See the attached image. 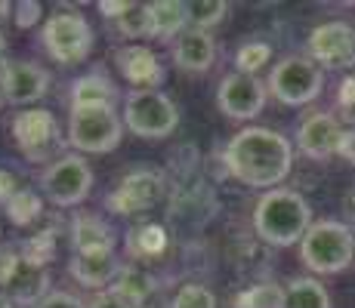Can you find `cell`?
<instances>
[{
	"mask_svg": "<svg viewBox=\"0 0 355 308\" xmlns=\"http://www.w3.org/2000/svg\"><path fill=\"white\" fill-rule=\"evenodd\" d=\"M223 167L235 182L257 191L278 188L293 170V145L284 133L269 127H244L229 139Z\"/></svg>",
	"mask_w": 355,
	"mask_h": 308,
	"instance_id": "cell-1",
	"label": "cell"
},
{
	"mask_svg": "<svg viewBox=\"0 0 355 308\" xmlns=\"http://www.w3.org/2000/svg\"><path fill=\"white\" fill-rule=\"evenodd\" d=\"M309 228H312V207L300 191L272 188L259 194L254 207V231L263 244L269 246L300 244Z\"/></svg>",
	"mask_w": 355,
	"mask_h": 308,
	"instance_id": "cell-2",
	"label": "cell"
},
{
	"mask_svg": "<svg viewBox=\"0 0 355 308\" xmlns=\"http://www.w3.org/2000/svg\"><path fill=\"white\" fill-rule=\"evenodd\" d=\"M300 259L315 275H340L355 262V235L346 222L322 219L300 241Z\"/></svg>",
	"mask_w": 355,
	"mask_h": 308,
	"instance_id": "cell-3",
	"label": "cell"
},
{
	"mask_svg": "<svg viewBox=\"0 0 355 308\" xmlns=\"http://www.w3.org/2000/svg\"><path fill=\"white\" fill-rule=\"evenodd\" d=\"M124 120L114 108H71L68 145L80 154H108L121 145Z\"/></svg>",
	"mask_w": 355,
	"mask_h": 308,
	"instance_id": "cell-4",
	"label": "cell"
},
{
	"mask_svg": "<svg viewBox=\"0 0 355 308\" xmlns=\"http://www.w3.org/2000/svg\"><path fill=\"white\" fill-rule=\"evenodd\" d=\"M124 127L139 139H164L180 127V111L161 90H130L124 96Z\"/></svg>",
	"mask_w": 355,
	"mask_h": 308,
	"instance_id": "cell-5",
	"label": "cell"
},
{
	"mask_svg": "<svg viewBox=\"0 0 355 308\" xmlns=\"http://www.w3.org/2000/svg\"><path fill=\"white\" fill-rule=\"evenodd\" d=\"M266 90L275 96L282 105L303 108L315 102L324 90V71L309 56H288L269 71Z\"/></svg>",
	"mask_w": 355,
	"mask_h": 308,
	"instance_id": "cell-6",
	"label": "cell"
},
{
	"mask_svg": "<svg viewBox=\"0 0 355 308\" xmlns=\"http://www.w3.org/2000/svg\"><path fill=\"white\" fill-rule=\"evenodd\" d=\"M40 44L53 62L78 65L93 50V28L80 12H53L40 28Z\"/></svg>",
	"mask_w": 355,
	"mask_h": 308,
	"instance_id": "cell-7",
	"label": "cell"
},
{
	"mask_svg": "<svg viewBox=\"0 0 355 308\" xmlns=\"http://www.w3.org/2000/svg\"><path fill=\"white\" fill-rule=\"evenodd\" d=\"M40 188L56 207H78L93 191V170L80 154H59L40 176Z\"/></svg>",
	"mask_w": 355,
	"mask_h": 308,
	"instance_id": "cell-8",
	"label": "cell"
},
{
	"mask_svg": "<svg viewBox=\"0 0 355 308\" xmlns=\"http://www.w3.org/2000/svg\"><path fill=\"white\" fill-rule=\"evenodd\" d=\"M12 139H16L19 152L28 161H56V154L62 152V129L59 120L53 118V111L46 108H28V111H19L12 118Z\"/></svg>",
	"mask_w": 355,
	"mask_h": 308,
	"instance_id": "cell-9",
	"label": "cell"
},
{
	"mask_svg": "<svg viewBox=\"0 0 355 308\" xmlns=\"http://www.w3.org/2000/svg\"><path fill=\"white\" fill-rule=\"evenodd\" d=\"M164 197V179L152 170H136L127 173L118 182V188L108 191L105 197V210L114 216H133V213H146L152 210Z\"/></svg>",
	"mask_w": 355,
	"mask_h": 308,
	"instance_id": "cell-10",
	"label": "cell"
},
{
	"mask_svg": "<svg viewBox=\"0 0 355 308\" xmlns=\"http://www.w3.org/2000/svg\"><path fill=\"white\" fill-rule=\"evenodd\" d=\"M50 93V74L37 62H3L0 65V99L6 105H34Z\"/></svg>",
	"mask_w": 355,
	"mask_h": 308,
	"instance_id": "cell-11",
	"label": "cell"
},
{
	"mask_svg": "<svg viewBox=\"0 0 355 308\" xmlns=\"http://www.w3.org/2000/svg\"><path fill=\"white\" fill-rule=\"evenodd\" d=\"M266 84L254 74H241L232 71L220 80V90H216V105L220 111L232 120H254L266 105Z\"/></svg>",
	"mask_w": 355,
	"mask_h": 308,
	"instance_id": "cell-12",
	"label": "cell"
},
{
	"mask_svg": "<svg viewBox=\"0 0 355 308\" xmlns=\"http://www.w3.org/2000/svg\"><path fill=\"white\" fill-rule=\"evenodd\" d=\"M306 50L318 68H349L355 65V28L349 22H324L312 28Z\"/></svg>",
	"mask_w": 355,
	"mask_h": 308,
	"instance_id": "cell-13",
	"label": "cell"
},
{
	"mask_svg": "<svg viewBox=\"0 0 355 308\" xmlns=\"http://www.w3.org/2000/svg\"><path fill=\"white\" fill-rule=\"evenodd\" d=\"M340 136V118H334L331 111H309L297 127V148L312 161H327L337 154Z\"/></svg>",
	"mask_w": 355,
	"mask_h": 308,
	"instance_id": "cell-14",
	"label": "cell"
},
{
	"mask_svg": "<svg viewBox=\"0 0 355 308\" xmlns=\"http://www.w3.org/2000/svg\"><path fill=\"white\" fill-rule=\"evenodd\" d=\"M114 65H118V71L124 74V80L133 90H158L164 80V65L148 46H139V44L121 46L114 53Z\"/></svg>",
	"mask_w": 355,
	"mask_h": 308,
	"instance_id": "cell-15",
	"label": "cell"
},
{
	"mask_svg": "<svg viewBox=\"0 0 355 308\" xmlns=\"http://www.w3.org/2000/svg\"><path fill=\"white\" fill-rule=\"evenodd\" d=\"M214 59H216V44H214V37H210V31L186 28L173 40V62L182 71H189V74L210 71Z\"/></svg>",
	"mask_w": 355,
	"mask_h": 308,
	"instance_id": "cell-16",
	"label": "cell"
},
{
	"mask_svg": "<svg viewBox=\"0 0 355 308\" xmlns=\"http://www.w3.org/2000/svg\"><path fill=\"white\" fill-rule=\"evenodd\" d=\"M121 269L124 265L118 262L114 253H74L71 265H68L71 278L87 290H102L105 284H114Z\"/></svg>",
	"mask_w": 355,
	"mask_h": 308,
	"instance_id": "cell-17",
	"label": "cell"
},
{
	"mask_svg": "<svg viewBox=\"0 0 355 308\" xmlns=\"http://www.w3.org/2000/svg\"><path fill=\"white\" fill-rule=\"evenodd\" d=\"M71 246L74 253H114V231L99 216H74L71 222Z\"/></svg>",
	"mask_w": 355,
	"mask_h": 308,
	"instance_id": "cell-18",
	"label": "cell"
},
{
	"mask_svg": "<svg viewBox=\"0 0 355 308\" xmlns=\"http://www.w3.org/2000/svg\"><path fill=\"white\" fill-rule=\"evenodd\" d=\"M118 90L105 74L93 71L71 84V108H114Z\"/></svg>",
	"mask_w": 355,
	"mask_h": 308,
	"instance_id": "cell-19",
	"label": "cell"
},
{
	"mask_svg": "<svg viewBox=\"0 0 355 308\" xmlns=\"http://www.w3.org/2000/svg\"><path fill=\"white\" fill-rule=\"evenodd\" d=\"M148 19H152V37L158 40H176L189 28L186 3H180V0H152Z\"/></svg>",
	"mask_w": 355,
	"mask_h": 308,
	"instance_id": "cell-20",
	"label": "cell"
},
{
	"mask_svg": "<svg viewBox=\"0 0 355 308\" xmlns=\"http://www.w3.org/2000/svg\"><path fill=\"white\" fill-rule=\"evenodd\" d=\"M112 293L118 299H124L130 308H142L155 296V278L148 275V271L136 269V265H124V269L118 271V278H114Z\"/></svg>",
	"mask_w": 355,
	"mask_h": 308,
	"instance_id": "cell-21",
	"label": "cell"
},
{
	"mask_svg": "<svg viewBox=\"0 0 355 308\" xmlns=\"http://www.w3.org/2000/svg\"><path fill=\"white\" fill-rule=\"evenodd\" d=\"M3 293L12 299V305H37L44 296H50V278H46V269H34V265L22 262L19 275L12 278V284L6 287Z\"/></svg>",
	"mask_w": 355,
	"mask_h": 308,
	"instance_id": "cell-22",
	"label": "cell"
},
{
	"mask_svg": "<svg viewBox=\"0 0 355 308\" xmlns=\"http://www.w3.org/2000/svg\"><path fill=\"white\" fill-rule=\"evenodd\" d=\"M170 246V231L161 222H146L127 235V253L136 259H158Z\"/></svg>",
	"mask_w": 355,
	"mask_h": 308,
	"instance_id": "cell-23",
	"label": "cell"
},
{
	"mask_svg": "<svg viewBox=\"0 0 355 308\" xmlns=\"http://www.w3.org/2000/svg\"><path fill=\"white\" fill-rule=\"evenodd\" d=\"M284 308H331V296L315 278H293L284 284Z\"/></svg>",
	"mask_w": 355,
	"mask_h": 308,
	"instance_id": "cell-24",
	"label": "cell"
},
{
	"mask_svg": "<svg viewBox=\"0 0 355 308\" xmlns=\"http://www.w3.org/2000/svg\"><path fill=\"white\" fill-rule=\"evenodd\" d=\"M3 210H6V219H10L12 225L28 228V225H34L40 216H44V197L31 188H19L16 194L3 203Z\"/></svg>",
	"mask_w": 355,
	"mask_h": 308,
	"instance_id": "cell-25",
	"label": "cell"
},
{
	"mask_svg": "<svg viewBox=\"0 0 355 308\" xmlns=\"http://www.w3.org/2000/svg\"><path fill=\"white\" fill-rule=\"evenodd\" d=\"M232 308H284V287L275 280L250 284L232 299Z\"/></svg>",
	"mask_w": 355,
	"mask_h": 308,
	"instance_id": "cell-26",
	"label": "cell"
},
{
	"mask_svg": "<svg viewBox=\"0 0 355 308\" xmlns=\"http://www.w3.org/2000/svg\"><path fill=\"white\" fill-rule=\"evenodd\" d=\"M229 12L226 0H189L186 3V19H189V28L198 31H210L214 25H220Z\"/></svg>",
	"mask_w": 355,
	"mask_h": 308,
	"instance_id": "cell-27",
	"label": "cell"
},
{
	"mask_svg": "<svg viewBox=\"0 0 355 308\" xmlns=\"http://www.w3.org/2000/svg\"><path fill=\"white\" fill-rule=\"evenodd\" d=\"M22 262L25 265H34V269H46V265L56 259V231H37L31 235L28 241L22 244Z\"/></svg>",
	"mask_w": 355,
	"mask_h": 308,
	"instance_id": "cell-28",
	"label": "cell"
},
{
	"mask_svg": "<svg viewBox=\"0 0 355 308\" xmlns=\"http://www.w3.org/2000/svg\"><path fill=\"white\" fill-rule=\"evenodd\" d=\"M269 59H272V46L263 44V40H248V44H241V46H238V53H235L238 71H241V74H254V78H257L259 68L269 65Z\"/></svg>",
	"mask_w": 355,
	"mask_h": 308,
	"instance_id": "cell-29",
	"label": "cell"
},
{
	"mask_svg": "<svg viewBox=\"0 0 355 308\" xmlns=\"http://www.w3.org/2000/svg\"><path fill=\"white\" fill-rule=\"evenodd\" d=\"M118 31L124 37H152V19H148V3H133L124 16L118 19Z\"/></svg>",
	"mask_w": 355,
	"mask_h": 308,
	"instance_id": "cell-30",
	"label": "cell"
},
{
	"mask_svg": "<svg viewBox=\"0 0 355 308\" xmlns=\"http://www.w3.org/2000/svg\"><path fill=\"white\" fill-rule=\"evenodd\" d=\"M170 308H216V296L204 284H182Z\"/></svg>",
	"mask_w": 355,
	"mask_h": 308,
	"instance_id": "cell-31",
	"label": "cell"
},
{
	"mask_svg": "<svg viewBox=\"0 0 355 308\" xmlns=\"http://www.w3.org/2000/svg\"><path fill=\"white\" fill-rule=\"evenodd\" d=\"M19 269H22V253L10 244H0V290H6L12 284Z\"/></svg>",
	"mask_w": 355,
	"mask_h": 308,
	"instance_id": "cell-32",
	"label": "cell"
},
{
	"mask_svg": "<svg viewBox=\"0 0 355 308\" xmlns=\"http://www.w3.org/2000/svg\"><path fill=\"white\" fill-rule=\"evenodd\" d=\"M337 108H340V118H343L349 127H355V74L343 78L337 90Z\"/></svg>",
	"mask_w": 355,
	"mask_h": 308,
	"instance_id": "cell-33",
	"label": "cell"
},
{
	"mask_svg": "<svg viewBox=\"0 0 355 308\" xmlns=\"http://www.w3.org/2000/svg\"><path fill=\"white\" fill-rule=\"evenodd\" d=\"M40 16H44V6L37 0H22V3L12 6V19H16L19 28H34L40 22Z\"/></svg>",
	"mask_w": 355,
	"mask_h": 308,
	"instance_id": "cell-34",
	"label": "cell"
},
{
	"mask_svg": "<svg viewBox=\"0 0 355 308\" xmlns=\"http://www.w3.org/2000/svg\"><path fill=\"white\" fill-rule=\"evenodd\" d=\"M34 308H87L80 302L74 293H65V290H50V296H44Z\"/></svg>",
	"mask_w": 355,
	"mask_h": 308,
	"instance_id": "cell-35",
	"label": "cell"
},
{
	"mask_svg": "<svg viewBox=\"0 0 355 308\" xmlns=\"http://www.w3.org/2000/svg\"><path fill=\"white\" fill-rule=\"evenodd\" d=\"M337 154L343 157V161H349L352 167H355V127H346V129H343V136H340V148H337Z\"/></svg>",
	"mask_w": 355,
	"mask_h": 308,
	"instance_id": "cell-36",
	"label": "cell"
},
{
	"mask_svg": "<svg viewBox=\"0 0 355 308\" xmlns=\"http://www.w3.org/2000/svg\"><path fill=\"white\" fill-rule=\"evenodd\" d=\"M87 308H130V305L124 302V299L114 296L112 290H108V293H96V296L87 302Z\"/></svg>",
	"mask_w": 355,
	"mask_h": 308,
	"instance_id": "cell-37",
	"label": "cell"
},
{
	"mask_svg": "<svg viewBox=\"0 0 355 308\" xmlns=\"http://www.w3.org/2000/svg\"><path fill=\"white\" fill-rule=\"evenodd\" d=\"M130 6H133L130 0H114V3H112V0H102L99 10H102V16H105V19H114V22H118V19L130 10Z\"/></svg>",
	"mask_w": 355,
	"mask_h": 308,
	"instance_id": "cell-38",
	"label": "cell"
},
{
	"mask_svg": "<svg viewBox=\"0 0 355 308\" xmlns=\"http://www.w3.org/2000/svg\"><path fill=\"white\" fill-rule=\"evenodd\" d=\"M19 191V182L12 173H6V170H0V203H6L12 194Z\"/></svg>",
	"mask_w": 355,
	"mask_h": 308,
	"instance_id": "cell-39",
	"label": "cell"
},
{
	"mask_svg": "<svg viewBox=\"0 0 355 308\" xmlns=\"http://www.w3.org/2000/svg\"><path fill=\"white\" fill-rule=\"evenodd\" d=\"M343 210H346V216H349L352 219V222H355V188L349 191V194H346L343 197Z\"/></svg>",
	"mask_w": 355,
	"mask_h": 308,
	"instance_id": "cell-40",
	"label": "cell"
},
{
	"mask_svg": "<svg viewBox=\"0 0 355 308\" xmlns=\"http://www.w3.org/2000/svg\"><path fill=\"white\" fill-rule=\"evenodd\" d=\"M12 16V3L10 0H0V22H3V19H10Z\"/></svg>",
	"mask_w": 355,
	"mask_h": 308,
	"instance_id": "cell-41",
	"label": "cell"
},
{
	"mask_svg": "<svg viewBox=\"0 0 355 308\" xmlns=\"http://www.w3.org/2000/svg\"><path fill=\"white\" fill-rule=\"evenodd\" d=\"M0 308H12V299H10V296H6V293H3V290H0Z\"/></svg>",
	"mask_w": 355,
	"mask_h": 308,
	"instance_id": "cell-42",
	"label": "cell"
},
{
	"mask_svg": "<svg viewBox=\"0 0 355 308\" xmlns=\"http://www.w3.org/2000/svg\"><path fill=\"white\" fill-rule=\"evenodd\" d=\"M3 53H6V37H3V31H0V65H3Z\"/></svg>",
	"mask_w": 355,
	"mask_h": 308,
	"instance_id": "cell-43",
	"label": "cell"
}]
</instances>
